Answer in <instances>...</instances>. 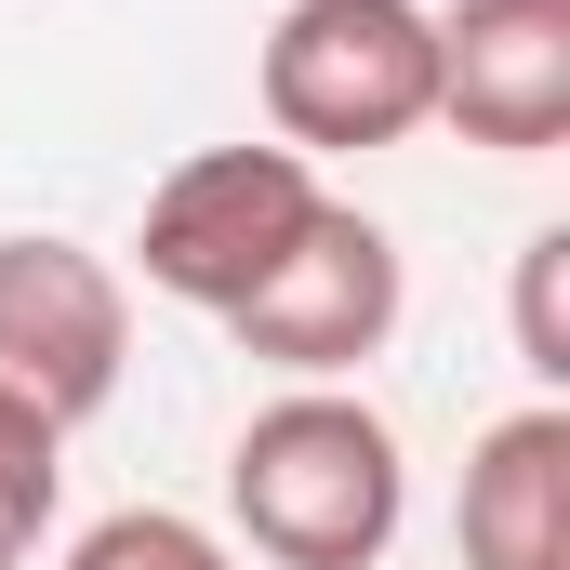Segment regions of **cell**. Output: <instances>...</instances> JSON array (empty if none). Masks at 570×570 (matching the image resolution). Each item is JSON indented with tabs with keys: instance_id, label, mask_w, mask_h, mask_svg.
Returning <instances> with one entry per match:
<instances>
[{
	"instance_id": "obj_1",
	"label": "cell",
	"mask_w": 570,
	"mask_h": 570,
	"mask_svg": "<svg viewBox=\"0 0 570 570\" xmlns=\"http://www.w3.org/2000/svg\"><path fill=\"white\" fill-rule=\"evenodd\" d=\"M226 504H239L253 558H279V570H385L412 464H399V425L358 385H279L226 451Z\"/></svg>"
},
{
	"instance_id": "obj_2",
	"label": "cell",
	"mask_w": 570,
	"mask_h": 570,
	"mask_svg": "<svg viewBox=\"0 0 570 570\" xmlns=\"http://www.w3.org/2000/svg\"><path fill=\"white\" fill-rule=\"evenodd\" d=\"M266 134L292 159H358V146H412L438 120V13L425 0H292L266 27Z\"/></svg>"
},
{
	"instance_id": "obj_3",
	"label": "cell",
	"mask_w": 570,
	"mask_h": 570,
	"mask_svg": "<svg viewBox=\"0 0 570 570\" xmlns=\"http://www.w3.org/2000/svg\"><path fill=\"white\" fill-rule=\"evenodd\" d=\"M318 159H292V146H199V159H173L159 173V199H146V292H173V305H199V318H239L253 292L279 279V253L318 226Z\"/></svg>"
},
{
	"instance_id": "obj_4",
	"label": "cell",
	"mask_w": 570,
	"mask_h": 570,
	"mask_svg": "<svg viewBox=\"0 0 570 570\" xmlns=\"http://www.w3.org/2000/svg\"><path fill=\"white\" fill-rule=\"evenodd\" d=\"M399 305H412V266H399V239L358 213V199H318V226L279 253V279L253 292L226 332L292 372V385H345L358 358H385L399 345Z\"/></svg>"
},
{
	"instance_id": "obj_5",
	"label": "cell",
	"mask_w": 570,
	"mask_h": 570,
	"mask_svg": "<svg viewBox=\"0 0 570 570\" xmlns=\"http://www.w3.org/2000/svg\"><path fill=\"white\" fill-rule=\"evenodd\" d=\"M134 372V292L80 239H0V399L40 425H94Z\"/></svg>"
},
{
	"instance_id": "obj_6",
	"label": "cell",
	"mask_w": 570,
	"mask_h": 570,
	"mask_svg": "<svg viewBox=\"0 0 570 570\" xmlns=\"http://www.w3.org/2000/svg\"><path fill=\"white\" fill-rule=\"evenodd\" d=\"M438 120L491 159L570 146V0H451L438 13Z\"/></svg>"
},
{
	"instance_id": "obj_7",
	"label": "cell",
	"mask_w": 570,
	"mask_h": 570,
	"mask_svg": "<svg viewBox=\"0 0 570 570\" xmlns=\"http://www.w3.org/2000/svg\"><path fill=\"white\" fill-rule=\"evenodd\" d=\"M451 544H464V570H570V399L478 425Z\"/></svg>"
},
{
	"instance_id": "obj_8",
	"label": "cell",
	"mask_w": 570,
	"mask_h": 570,
	"mask_svg": "<svg viewBox=\"0 0 570 570\" xmlns=\"http://www.w3.org/2000/svg\"><path fill=\"white\" fill-rule=\"evenodd\" d=\"M53 491H67V425H40L27 399H0V570L40 558L53 531Z\"/></svg>"
},
{
	"instance_id": "obj_9",
	"label": "cell",
	"mask_w": 570,
	"mask_h": 570,
	"mask_svg": "<svg viewBox=\"0 0 570 570\" xmlns=\"http://www.w3.org/2000/svg\"><path fill=\"white\" fill-rule=\"evenodd\" d=\"M67 570H239V544H213L199 518H173V504H120V518H94Z\"/></svg>"
},
{
	"instance_id": "obj_10",
	"label": "cell",
	"mask_w": 570,
	"mask_h": 570,
	"mask_svg": "<svg viewBox=\"0 0 570 570\" xmlns=\"http://www.w3.org/2000/svg\"><path fill=\"white\" fill-rule=\"evenodd\" d=\"M518 358H531L544 399L570 385V226H531L518 239Z\"/></svg>"
}]
</instances>
